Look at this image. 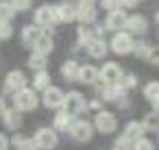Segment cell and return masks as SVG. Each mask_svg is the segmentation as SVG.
<instances>
[{
    "instance_id": "cell-38",
    "label": "cell",
    "mask_w": 159,
    "mask_h": 150,
    "mask_svg": "<svg viewBox=\"0 0 159 150\" xmlns=\"http://www.w3.org/2000/svg\"><path fill=\"white\" fill-rule=\"evenodd\" d=\"M135 85H137V78H135L133 74L124 76V87H135Z\"/></svg>"
},
{
    "instance_id": "cell-3",
    "label": "cell",
    "mask_w": 159,
    "mask_h": 150,
    "mask_svg": "<svg viewBox=\"0 0 159 150\" xmlns=\"http://www.w3.org/2000/svg\"><path fill=\"white\" fill-rule=\"evenodd\" d=\"M133 48H135V42H133L131 33H116V35H113V39H111V50H113L116 55H129V52H133Z\"/></svg>"
},
{
    "instance_id": "cell-14",
    "label": "cell",
    "mask_w": 159,
    "mask_h": 150,
    "mask_svg": "<svg viewBox=\"0 0 159 150\" xmlns=\"http://www.w3.org/2000/svg\"><path fill=\"white\" fill-rule=\"evenodd\" d=\"M2 122H5V126L9 128V130H16V128H20L22 126V111L20 109H7L5 113H2Z\"/></svg>"
},
{
    "instance_id": "cell-36",
    "label": "cell",
    "mask_w": 159,
    "mask_h": 150,
    "mask_svg": "<svg viewBox=\"0 0 159 150\" xmlns=\"http://www.w3.org/2000/svg\"><path fill=\"white\" fill-rule=\"evenodd\" d=\"M129 139H124V137H118V141H116V146H113V150H131L129 148Z\"/></svg>"
},
{
    "instance_id": "cell-25",
    "label": "cell",
    "mask_w": 159,
    "mask_h": 150,
    "mask_svg": "<svg viewBox=\"0 0 159 150\" xmlns=\"http://www.w3.org/2000/svg\"><path fill=\"white\" fill-rule=\"evenodd\" d=\"M133 52H135L139 59H148V61H150V57L155 55V48H150L148 42H137L135 48H133Z\"/></svg>"
},
{
    "instance_id": "cell-37",
    "label": "cell",
    "mask_w": 159,
    "mask_h": 150,
    "mask_svg": "<svg viewBox=\"0 0 159 150\" xmlns=\"http://www.w3.org/2000/svg\"><path fill=\"white\" fill-rule=\"evenodd\" d=\"M9 146H11L9 137H7L5 133H0V150H9Z\"/></svg>"
},
{
    "instance_id": "cell-40",
    "label": "cell",
    "mask_w": 159,
    "mask_h": 150,
    "mask_svg": "<svg viewBox=\"0 0 159 150\" xmlns=\"http://www.w3.org/2000/svg\"><path fill=\"white\" fill-rule=\"evenodd\" d=\"M150 104H152V109H155V111L159 113V96H157L155 100H150Z\"/></svg>"
},
{
    "instance_id": "cell-23",
    "label": "cell",
    "mask_w": 159,
    "mask_h": 150,
    "mask_svg": "<svg viewBox=\"0 0 159 150\" xmlns=\"http://www.w3.org/2000/svg\"><path fill=\"white\" fill-rule=\"evenodd\" d=\"M79 70H81V65L70 59V61H66L61 65V76L68 78V81H79Z\"/></svg>"
},
{
    "instance_id": "cell-19",
    "label": "cell",
    "mask_w": 159,
    "mask_h": 150,
    "mask_svg": "<svg viewBox=\"0 0 159 150\" xmlns=\"http://www.w3.org/2000/svg\"><path fill=\"white\" fill-rule=\"evenodd\" d=\"M144 124H139V122H129L126 126H124V133H122V137L124 139H129V141H137L142 135H144Z\"/></svg>"
},
{
    "instance_id": "cell-28",
    "label": "cell",
    "mask_w": 159,
    "mask_h": 150,
    "mask_svg": "<svg viewBox=\"0 0 159 150\" xmlns=\"http://www.w3.org/2000/svg\"><path fill=\"white\" fill-rule=\"evenodd\" d=\"M144 128L146 130H159V113L157 111H152V113H148L146 117H144Z\"/></svg>"
},
{
    "instance_id": "cell-17",
    "label": "cell",
    "mask_w": 159,
    "mask_h": 150,
    "mask_svg": "<svg viewBox=\"0 0 159 150\" xmlns=\"http://www.w3.org/2000/svg\"><path fill=\"white\" fill-rule=\"evenodd\" d=\"M52 46H55V44H52V37H50L48 33H44V31H42V35H39V37H37V42L33 44V50H35V52H42V55H46V57H48V55L52 52Z\"/></svg>"
},
{
    "instance_id": "cell-5",
    "label": "cell",
    "mask_w": 159,
    "mask_h": 150,
    "mask_svg": "<svg viewBox=\"0 0 159 150\" xmlns=\"http://www.w3.org/2000/svg\"><path fill=\"white\" fill-rule=\"evenodd\" d=\"M94 126L100 130V133H113L116 128H118V120H116V115L113 113H109V111H98L96 113V117H94Z\"/></svg>"
},
{
    "instance_id": "cell-10",
    "label": "cell",
    "mask_w": 159,
    "mask_h": 150,
    "mask_svg": "<svg viewBox=\"0 0 159 150\" xmlns=\"http://www.w3.org/2000/svg\"><path fill=\"white\" fill-rule=\"evenodd\" d=\"M26 87V76H24V72H20V70H13V72H9L7 74V78H5V89L7 91H20V89H24Z\"/></svg>"
},
{
    "instance_id": "cell-44",
    "label": "cell",
    "mask_w": 159,
    "mask_h": 150,
    "mask_svg": "<svg viewBox=\"0 0 159 150\" xmlns=\"http://www.w3.org/2000/svg\"><path fill=\"white\" fill-rule=\"evenodd\" d=\"M79 2H83V5H92L94 0H79Z\"/></svg>"
},
{
    "instance_id": "cell-8",
    "label": "cell",
    "mask_w": 159,
    "mask_h": 150,
    "mask_svg": "<svg viewBox=\"0 0 159 150\" xmlns=\"http://www.w3.org/2000/svg\"><path fill=\"white\" fill-rule=\"evenodd\" d=\"M92 133H94V126L87 122V120H76L70 128V135L76 139V141H89L92 139Z\"/></svg>"
},
{
    "instance_id": "cell-33",
    "label": "cell",
    "mask_w": 159,
    "mask_h": 150,
    "mask_svg": "<svg viewBox=\"0 0 159 150\" xmlns=\"http://www.w3.org/2000/svg\"><path fill=\"white\" fill-rule=\"evenodd\" d=\"M133 150H155L152 141L146 139V137H139L137 141H133Z\"/></svg>"
},
{
    "instance_id": "cell-16",
    "label": "cell",
    "mask_w": 159,
    "mask_h": 150,
    "mask_svg": "<svg viewBox=\"0 0 159 150\" xmlns=\"http://www.w3.org/2000/svg\"><path fill=\"white\" fill-rule=\"evenodd\" d=\"M76 20L81 22V24H92V22H96V9H94V5H79V9H76Z\"/></svg>"
},
{
    "instance_id": "cell-34",
    "label": "cell",
    "mask_w": 159,
    "mask_h": 150,
    "mask_svg": "<svg viewBox=\"0 0 159 150\" xmlns=\"http://www.w3.org/2000/svg\"><path fill=\"white\" fill-rule=\"evenodd\" d=\"M9 2L13 5L16 11H29L31 9V0H9Z\"/></svg>"
},
{
    "instance_id": "cell-27",
    "label": "cell",
    "mask_w": 159,
    "mask_h": 150,
    "mask_svg": "<svg viewBox=\"0 0 159 150\" xmlns=\"http://www.w3.org/2000/svg\"><path fill=\"white\" fill-rule=\"evenodd\" d=\"M29 68H31V70H35V72L44 70V68H46V55H42V52H35V50H33V55L29 57Z\"/></svg>"
},
{
    "instance_id": "cell-7",
    "label": "cell",
    "mask_w": 159,
    "mask_h": 150,
    "mask_svg": "<svg viewBox=\"0 0 159 150\" xmlns=\"http://www.w3.org/2000/svg\"><path fill=\"white\" fill-rule=\"evenodd\" d=\"M98 78H102L105 85H113V83H120L122 81V70L118 63H105L102 70L98 72Z\"/></svg>"
},
{
    "instance_id": "cell-26",
    "label": "cell",
    "mask_w": 159,
    "mask_h": 150,
    "mask_svg": "<svg viewBox=\"0 0 159 150\" xmlns=\"http://www.w3.org/2000/svg\"><path fill=\"white\" fill-rule=\"evenodd\" d=\"M50 87V74L46 70H39L33 78V89H48Z\"/></svg>"
},
{
    "instance_id": "cell-2",
    "label": "cell",
    "mask_w": 159,
    "mask_h": 150,
    "mask_svg": "<svg viewBox=\"0 0 159 150\" xmlns=\"http://www.w3.org/2000/svg\"><path fill=\"white\" fill-rule=\"evenodd\" d=\"M85 109H87V102H85V98H83L81 91H70V94L66 96V100H63V111H66V113L79 115V113H83Z\"/></svg>"
},
{
    "instance_id": "cell-43",
    "label": "cell",
    "mask_w": 159,
    "mask_h": 150,
    "mask_svg": "<svg viewBox=\"0 0 159 150\" xmlns=\"http://www.w3.org/2000/svg\"><path fill=\"white\" fill-rule=\"evenodd\" d=\"M89 107H92V109H98V107H100V102H98V100H94V102H89Z\"/></svg>"
},
{
    "instance_id": "cell-20",
    "label": "cell",
    "mask_w": 159,
    "mask_h": 150,
    "mask_svg": "<svg viewBox=\"0 0 159 150\" xmlns=\"http://www.w3.org/2000/svg\"><path fill=\"white\" fill-rule=\"evenodd\" d=\"M96 78H98V70L94 65H81V70H79V83L94 85Z\"/></svg>"
},
{
    "instance_id": "cell-9",
    "label": "cell",
    "mask_w": 159,
    "mask_h": 150,
    "mask_svg": "<svg viewBox=\"0 0 159 150\" xmlns=\"http://www.w3.org/2000/svg\"><path fill=\"white\" fill-rule=\"evenodd\" d=\"M33 20H35V24L37 26H52L55 24V7H50V5H42L37 11H35V15H33Z\"/></svg>"
},
{
    "instance_id": "cell-12",
    "label": "cell",
    "mask_w": 159,
    "mask_h": 150,
    "mask_svg": "<svg viewBox=\"0 0 159 150\" xmlns=\"http://www.w3.org/2000/svg\"><path fill=\"white\" fill-rule=\"evenodd\" d=\"M72 20H76V9L72 5L63 2L59 7H55V24H68Z\"/></svg>"
},
{
    "instance_id": "cell-4",
    "label": "cell",
    "mask_w": 159,
    "mask_h": 150,
    "mask_svg": "<svg viewBox=\"0 0 159 150\" xmlns=\"http://www.w3.org/2000/svg\"><path fill=\"white\" fill-rule=\"evenodd\" d=\"M33 139H35L37 148H42V150H50V148H55L59 143V137H57L55 128H39Z\"/></svg>"
},
{
    "instance_id": "cell-1",
    "label": "cell",
    "mask_w": 159,
    "mask_h": 150,
    "mask_svg": "<svg viewBox=\"0 0 159 150\" xmlns=\"http://www.w3.org/2000/svg\"><path fill=\"white\" fill-rule=\"evenodd\" d=\"M13 104H16V109H20V111H35L37 104H39V98H37L35 89L24 87V89H20V91L13 94Z\"/></svg>"
},
{
    "instance_id": "cell-31",
    "label": "cell",
    "mask_w": 159,
    "mask_h": 150,
    "mask_svg": "<svg viewBox=\"0 0 159 150\" xmlns=\"http://www.w3.org/2000/svg\"><path fill=\"white\" fill-rule=\"evenodd\" d=\"M11 35H13L11 20H0V39H9Z\"/></svg>"
},
{
    "instance_id": "cell-11",
    "label": "cell",
    "mask_w": 159,
    "mask_h": 150,
    "mask_svg": "<svg viewBox=\"0 0 159 150\" xmlns=\"http://www.w3.org/2000/svg\"><path fill=\"white\" fill-rule=\"evenodd\" d=\"M126 20H129V15H126L122 9H113V11H109L105 26H107L109 31H122V29L126 26Z\"/></svg>"
},
{
    "instance_id": "cell-41",
    "label": "cell",
    "mask_w": 159,
    "mask_h": 150,
    "mask_svg": "<svg viewBox=\"0 0 159 150\" xmlns=\"http://www.w3.org/2000/svg\"><path fill=\"white\" fill-rule=\"evenodd\" d=\"M7 111V107H5V98H0V115H2Z\"/></svg>"
},
{
    "instance_id": "cell-24",
    "label": "cell",
    "mask_w": 159,
    "mask_h": 150,
    "mask_svg": "<svg viewBox=\"0 0 159 150\" xmlns=\"http://www.w3.org/2000/svg\"><path fill=\"white\" fill-rule=\"evenodd\" d=\"M39 35H42V31H39L37 24H35V26H26V29L22 31V42H24L26 46H33V44L37 42Z\"/></svg>"
},
{
    "instance_id": "cell-13",
    "label": "cell",
    "mask_w": 159,
    "mask_h": 150,
    "mask_svg": "<svg viewBox=\"0 0 159 150\" xmlns=\"http://www.w3.org/2000/svg\"><path fill=\"white\" fill-rule=\"evenodd\" d=\"M129 33H133V35H144L146 31H148V22H146V18L144 15H131L129 20H126V26H124Z\"/></svg>"
},
{
    "instance_id": "cell-22",
    "label": "cell",
    "mask_w": 159,
    "mask_h": 150,
    "mask_svg": "<svg viewBox=\"0 0 159 150\" xmlns=\"http://www.w3.org/2000/svg\"><path fill=\"white\" fill-rule=\"evenodd\" d=\"M11 143L16 146V150H39L33 137H24V135H13Z\"/></svg>"
},
{
    "instance_id": "cell-46",
    "label": "cell",
    "mask_w": 159,
    "mask_h": 150,
    "mask_svg": "<svg viewBox=\"0 0 159 150\" xmlns=\"http://www.w3.org/2000/svg\"><path fill=\"white\" fill-rule=\"evenodd\" d=\"M157 35H159V33H157Z\"/></svg>"
},
{
    "instance_id": "cell-15",
    "label": "cell",
    "mask_w": 159,
    "mask_h": 150,
    "mask_svg": "<svg viewBox=\"0 0 159 150\" xmlns=\"http://www.w3.org/2000/svg\"><path fill=\"white\" fill-rule=\"evenodd\" d=\"M85 48H87V55H89L92 59H102V57L107 55V44H105L102 37H94Z\"/></svg>"
},
{
    "instance_id": "cell-21",
    "label": "cell",
    "mask_w": 159,
    "mask_h": 150,
    "mask_svg": "<svg viewBox=\"0 0 159 150\" xmlns=\"http://www.w3.org/2000/svg\"><path fill=\"white\" fill-rule=\"evenodd\" d=\"M74 124V115L66 113V111H59L55 115V130H70Z\"/></svg>"
},
{
    "instance_id": "cell-45",
    "label": "cell",
    "mask_w": 159,
    "mask_h": 150,
    "mask_svg": "<svg viewBox=\"0 0 159 150\" xmlns=\"http://www.w3.org/2000/svg\"><path fill=\"white\" fill-rule=\"evenodd\" d=\"M155 20H157V22H159V11H157V15H155Z\"/></svg>"
},
{
    "instance_id": "cell-42",
    "label": "cell",
    "mask_w": 159,
    "mask_h": 150,
    "mask_svg": "<svg viewBox=\"0 0 159 150\" xmlns=\"http://www.w3.org/2000/svg\"><path fill=\"white\" fill-rule=\"evenodd\" d=\"M150 61H152L155 65H159V55H152V57H150Z\"/></svg>"
},
{
    "instance_id": "cell-30",
    "label": "cell",
    "mask_w": 159,
    "mask_h": 150,
    "mask_svg": "<svg viewBox=\"0 0 159 150\" xmlns=\"http://www.w3.org/2000/svg\"><path fill=\"white\" fill-rule=\"evenodd\" d=\"M144 96H146L148 100H155V98L159 96V83H157V81H150V83L144 87Z\"/></svg>"
},
{
    "instance_id": "cell-32",
    "label": "cell",
    "mask_w": 159,
    "mask_h": 150,
    "mask_svg": "<svg viewBox=\"0 0 159 150\" xmlns=\"http://www.w3.org/2000/svg\"><path fill=\"white\" fill-rule=\"evenodd\" d=\"M92 39H94V37H92V31L85 29V24H83V26L79 29V46H87Z\"/></svg>"
},
{
    "instance_id": "cell-29",
    "label": "cell",
    "mask_w": 159,
    "mask_h": 150,
    "mask_svg": "<svg viewBox=\"0 0 159 150\" xmlns=\"http://www.w3.org/2000/svg\"><path fill=\"white\" fill-rule=\"evenodd\" d=\"M16 15V9L11 2H5V0H0V20H11Z\"/></svg>"
},
{
    "instance_id": "cell-18",
    "label": "cell",
    "mask_w": 159,
    "mask_h": 150,
    "mask_svg": "<svg viewBox=\"0 0 159 150\" xmlns=\"http://www.w3.org/2000/svg\"><path fill=\"white\" fill-rule=\"evenodd\" d=\"M124 85H120V83H113V85H105V89H102V98L107 100V102H113V100H120V98H124Z\"/></svg>"
},
{
    "instance_id": "cell-39",
    "label": "cell",
    "mask_w": 159,
    "mask_h": 150,
    "mask_svg": "<svg viewBox=\"0 0 159 150\" xmlns=\"http://www.w3.org/2000/svg\"><path fill=\"white\" fill-rule=\"evenodd\" d=\"M137 2H139V0H122V7H137Z\"/></svg>"
},
{
    "instance_id": "cell-6",
    "label": "cell",
    "mask_w": 159,
    "mask_h": 150,
    "mask_svg": "<svg viewBox=\"0 0 159 150\" xmlns=\"http://www.w3.org/2000/svg\"><path fill=\"white\" fill-rule=\"evenodd\" d=\"M63 100H66V94H63L59 87H48V89H44L42 102H44L46 109H59V107H63Z\"/></svg>"
},
{
    "instance_id": "cell-35",
    "label": "cell",
    "mask_w": 159,
    "mask_h": 150,
    "mask_svg": "<svg viewBox=\"0 0 159 150\" xmlns=\"http://www.w3.org/2000/svg\"><path fill=\"white\" fill-rule=\"evenodd\" d=\"M100 5H102V9H107V11H113V9H120L122 0H100Z\"/></svg>"
}]
</instances>
